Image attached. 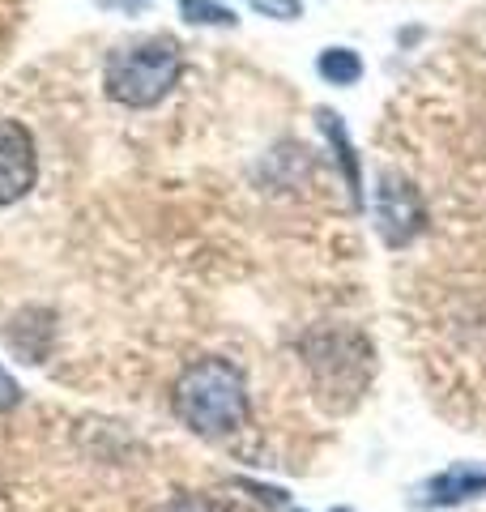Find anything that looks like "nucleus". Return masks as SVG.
<instances>
[{"label": "nucleus", "mask_w": 486, "mask_h": 512, "mask_svg": "<svg viewBox=\"0 0 486 512\" xmlns=\"http://www.w3.org/2000/svg\"><path fill=\"white\" fill-rule=\"evenodd\" d=\"M175 414L201 440H226L248 427V380L231 359H197L175 380Z\"/></svg>", "instance_id": "f257e3e1"}, {"label": "nucleus", "mask_w": 486, "mask_h": 512, "mask_svg": "<svg viewBox=\"0 0 486 512\" xmlns=\"http://www.w3.org/2000/svg\"><path fill=\"white\" fill-rule=\"evenodd\" d=\"M320 128H324V137L337 146V158H342V167H346V180H350V197L354 205H363V180H359V158H354V146H350V137H346V124L337 111H320Z\"/></svg>", "instance_id": "423d86ee"}, {"label": "nucleus", "mask_w": 486, "mask_h": 512, "mask_svg": "<svg viewBox=\"0 0 486 512\" xmlns=\"http://www.w3.org/2000/svg\"><path fill=\"white\" fill-rule=\"evenodd\" d=\"M180 73H184L180 43L171 35H154V39L116 47L103 64V86H107V99H116L124 107H154L175 90Z\"/></svg>", "instance_id": "f03ea898"}, {"label": "nucleus", "mask_w": 486, "mask_h": 512, "mask_svg": "<svg viewBox=\"0 0 486 512\" xmlns=\"http://www.w3.org/2000/svg\"><path fill=\"white\" fill-rule=\"evenodd\" d=\"M162 512H226L218 500H205V495H184V500H175L167 504Z\"/></svg>", "instance_id": "9d476101"}, {"label": "nucleus", "mask_w": 486, "mask_h": 512, "mask_svg": "<svg viewBox=\"0 0 486 512\" xmlns=\"http://www.w3.org/2000/svg\"><path fill=\"white\" fill-rule=\"evenodd\" d=\"M316 73L329 86H354L363 77V56L354 52V47H324L316 60Z\"/></svg>", "instance_id": "0eeeda50"}, {"label": "nucleus", "mask_w": 486, "mask_h": 512, "mask_svg": "<svg viewBox=\"0 0 486 512\" xmlns=\"http://www.w3.org/2000/svg\"><path fill=\"white\" fill-rule=\"evenodd\" d=\"M333 512H350V508H333Z\"/></svg>", "instance_id": "f8f14e48"}, {"label": "nucleus", "mask_w": 486, "mask_h": 512, "mask_svg": "<svg viewBox=\"0 0 486 512\" xmlns=\"http://www.w3.org/2000/svg\"><path fill=\"white\" fill-rule=\"evenodd\" d=\"M13 402H18V384H13L5 372H0V410L13 406Z\"/></svg>", "instance_id": "9b49d317"}, {"label": "nucleus", "mask_w": 486, "mask_h": 512, "mask_svg": "<svg viewBox=\"0 0 486 512\" xmlns=\"http://www.w3.org/2000/svg\"><path fill=\"white\" fill-rule=\"evenodd\" d=\"M39 180V150L30 128L18 120H0V205L22 201Z\"/></svg>", "instance_id": "20e7f679"}, {"label": "nucleus", "mask_w": 486, "mask_h": 512, "mask_svg": "<svg viewBox=\"0 0 486 512\" xmlns=\"http://www.w3.org/2000/svg\"><path fill=\"white\" fill-rule=\"evenodd\" d=\"M486 495V466L478 461H452L448 470L431 474L427 483L414 487V508H457L465 500H478Z\"/></svg>", "instance_id": "39448f33"}, {"label": "nucleus", "mask_w": 486, "mask_h": 512, "mask_svg": "<svg viewBox=\"0 0 486 512\" xmlns=\"http://www.w3.org/2000/svg\"><path fill=\"white\" fill-rule=\"evenodd\" d=\"M180 13L192 26H235L239 18L218 0H180Z\"/></svg>", "instance_id": "6e6552de"}, {"label": "nucleus", "mask_w": 486, "mask_h": 512, "mask_svg": "<svg viewBox=\"0 0 486 512\" xmlns=\"http://www.w3.org/2000/svg\"><path fill=\"white\" fill-rule=\"evenodd\" d=\"M248 5L256 13H265V18H273V22H295V18H303L299 0H248Z\"/></svg>", "instance_id": "1a4fd4ad"}, {"label": "nucleus", "mask_w": 486, "mask_h": 512, "mask_svg": "<svg viewBox=\"0 0 486 512\" xmlns=\"http://www.w3.org/2000/svg\"><path fill=\"white\" fill-rule=\"evenodd\" d=\"M376 218H380V231L393 248L410 244V239L423 231V197L410 180H401L397 171H384L380 175V188H376Z\"/></svg>", "instance_id": "7ed1b4c3"}]
</instances>
